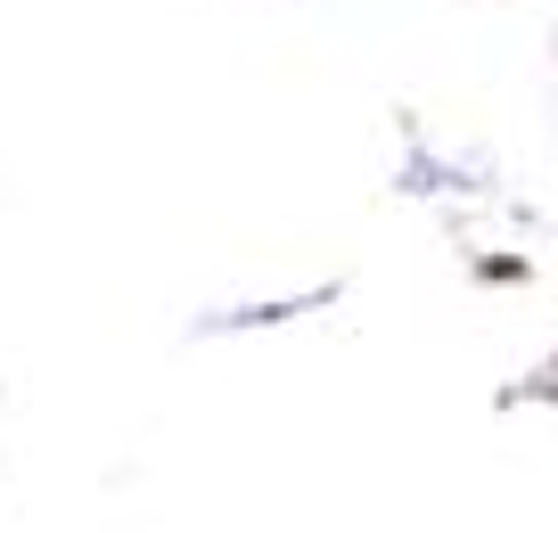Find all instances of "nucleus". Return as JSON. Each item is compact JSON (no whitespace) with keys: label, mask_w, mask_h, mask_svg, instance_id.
I'll return each mask as SVG.
<instances>
[]
</instances>
